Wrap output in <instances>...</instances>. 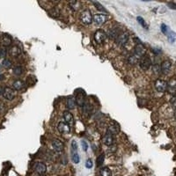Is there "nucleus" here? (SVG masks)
I'll return each instance as SVG.
<instances>
[{
	"instance_id": "dca6fc26",
	"label": "nucleus",
	"mask_w": 176,
	"mask_h": 176,
	"mask_svg": "<svg viewBox=\"0 0 176 176\" xmlns=\"http://www.w3.org/2000/svg\"><path fill=\"white\" fill-rule=\"evenodd\" d=\"M57 129L62 134H69L71 132V126L64 122H60L57 125Z\"/></svg>"
},
{
	"instance_id": "c85d7f7f",
	"label": "nucleus",
	"mask_w": 176,
	"mask_h": 176,
	"mask_svg": "<svg viewBox=\"0 0 176 176\" xmlns=\"http://www.w3.org/2000/svg\"><path fill=\"white\" fill-rule=\"evenodd\" d=\"M137 19L138 23H139V24H140L143 27H144L145 29H148V25L145 23L144 19L142 18V17H137Z\"/></svg>"
},
{
	"instance_id": "5701e85b",
	"label": "nucleus",
	"mask_w": 176,
	"mask_h": 176,
	"mask_svg": "<svg viewBox=\"0 0 176 176\" xmlns=\"http://www.w3.org/2000/svg\"><path fill=\"white\" fill-rule=\"evenodd\" d=\"M139 61H140V58H138L133 53H131L128 56V63L129 64H131V65H135V64H138Z\"/></svg>"
},
{
	"instance_id": "aec40b11",
	"label": "nucleus",
	"mask_w": 176,
	"mask_h": 176,
	"mask_svg": "<svg viewBox=\"0 0 176 176\" xmlns=\"http://www.w3.org/2000/svg\"><path fill=\"white\" fill-rule=\"evenodd\" d=\"M76 105H77V103H76L75 98H73V97H68L67 98V100H66V107H67L68 109H70V110L74 109Z\"/></svg>"
},
{
	"instance_id": "37998d69",
	"label": "nucleus",
	"mask_w": 176,
	"mask_h": 176,
	"mask_svg": "<svg viewBox=\"0 0 176 176\" xmlns=\"http://www.w3.org/2000/svg\"><path fill=\"white\" fill-rule=\"evenodd\" d=\"M3 77H4V76H3V75H1V76H0V79H3Z\"/></svg>"
},
{
	"instance_id": "a211bd4d",
	"label": "nucleus",
	"mask_w": 176,
	"mask_h": 176,
	"mask_svg": "<svg viewBox=\"0 0 176 176\" xmlns=\"http://www.w3.org/2000/svg\"><path fill=\"white\" fill-rule=\"evenodd\" d=\"M35 172L38 175H45V173L47 172V166L44 163L42 162H39L36 164L35 166Z\"/></svg>"
},
{
	"instance_id": "b1692460",
	"label": "nucleus",
	"mask_w": 176,
	"mask_h": 176,
	"mask_svg": "<svg viewBox=\"0 0 176 176\" xmlns=\"http://www.w3.org/2000/svg\"><path fill=\"white\" fill-rule=\"evenodd\" d=\"M100 176H112V172L108 167H103L100 170Z\"/></svg>"
},
{
	"instance_id": "7ed1b4c3",
	"label": "nucleus",
	"mask_w": 176,
	"mask_h": 176,
	"mask_svg": "<svg viewBox=\"0 0 176 176\" xmlns=\"http://www.w3.org/2000/svg\"><path fill=\"white\" fill-rule=\"evenodd\" d=\"M107 37H108L107 33L104 32L103 30H100V29L97 30L96 32L94 33V41H95V42H97L98 44L103 43V42L106 41Z\"/></svg>"
},
{
	"instance_id": "58836bf2",
	"label": "nucleus",
	"mask_w": 176,
	"mask_h": 176,
	"mask_svg": "<svg viewBox=\"0 0 176 176\" xmlns=\"http://www.w3.org/2000/svg\"><path fill=\"white\" fill-rule=\"evenodd\" d=\"M153 71H154V72L155 73H159L160 71H160V67L159 66V65H157V64H155V65H153Z\"/></svg>"
},
{
	"instance_id": "f3484780",
	"label": "nucleus",
	"mask_w": 176,
	"mask_h": 176,
	"mask_svg": "<svg viewBox=\"0 0 176 176\" xmlns=\"http://www.w3.org/2000/svg\"><path fill=\"white\" fill-rule=\"evenodd\" d=\"M108 131L109 133L113 134V135L118 134V133L120 132V126H119V124H118L117 123L112 121V122L110 123V125H109L108 128Z\"/></svg>"
},
{
	"instance_id": "4be33fe9",
	"label": "nucleus",
	"mask_w": 176,
	"mask_h": 176,
	"mask_svg": "<svg viewBox=\"0 0 176 176\" xmlns=\"http://www.w3.org/2000/svg\"><path fill=\"white\" fill-rule=\"evenodd\" d=\"M20 53H21V50H20V48H19L18 46H13V47H11V48L9 49L10 56H12L13 57H16L18 56H19Z\"/></svg>"
},
{
	"instance_id": "4468645a",
	"label": "nucleus",
	"mask_w": 176,
	"mask_h": 176,
	"mask_svg": "<svg viewBox=\"0 0 176 176\" xmlns=\"http://www.w3.org/2000/svg\"><path fill=\"white\" fill-rule=\"evenodd\" d=\"M63 118H64V123H67L68 125L72 126L74 124V117L70 111H64L63 114Z\"/></svg>"
},
{
	"instance_id": "e433bc0d",
	"label": "nucleus",
	"mask_w": 176,
	"mask_h": 176,
	"mask_svg": "<svg viewBox=\"0 0 176 176\" xmlns=\"http://www.w3.org/2000/svg\"><path fill=\"white\" fill-rule=\"evenodd\" d=\"M81 145H82V148H83V150L85 151H86L88 150V144H87V143L85 141H84V140L81 141Z\"/></svg>"
},
{
	"instance_id": "0eeeda50",
	"label": "nucleus",
	"mask_w": 176,
	"mask_h": 176,
	"mask_svg": "<svg viewBox=\"0 0 176 176\" xmlns=\"http://www.w3.org/2000/svg\"><path fill=\"white\" fill-rule=\"evenodd\" d=\"M135 56H137L138 58H142L143 56H145V53H146V48L144 47V45L142 43H139V44H137L136 47L134 48L133 52H132Z\"/></svg>"
},
{
	"instance_id": "a19ab883",
	"label": "nucleus",
	"mask_w": 176,
	"mask_h": 176,
	"mask_svg": "<svg viewBox=\"0 0 176 176\" xmlns=\"http://www.w3.org/2000/svg\"><path fill=\"white\" fill-rule=\"evenodd\" d=\"M4 111V105L0 102V113H3Z\"/></svg>"
},
{
	"instance_id": "bb28decb",
	"label": "nucleus",
	"mask_w": 176,
	"mask_h": 176,
	"mask_svg": "<svg viewBox=\"0 0 176 176\" xmlns=\"http://www.w3.org/2000/svg\"><path fill=\"white\" fill-rule=\"evenodd\" d=\"M71 159H72V161H73L75 164H79L80 162L79 155L78 152H72V153H71Z\"/></svg>"
},
{
	"instance_id": "a18cd8bd",
	"label": "nucleus",
	"mask_w": 176,
	"mask_h": 176,
	"mask_svg": "<svg viewBox=\"0 0 176 176\" xmlns=\"http://www.w3.org/2000/svg\"><path fill=\"white\" fill-rule=\"evenodd\" d=\"M0 71H1V65H0Z\"/></svg>"
},
{
	"instance_id": "473e14b6",
	"label": "nucleus",
	"mask_w": 176,
	"mask_h": 176,
	"mask_svg": "<svg viewBox=\"0 0 176 176\" xmlns=\"http://www.w3.org/2000/svg\"><path fill=\"white\" fill-rule=\"evenodd\" d=\"M72 152H78V143L75 140L71 142V153Z\"/></svg>"
},
{
	"instance_id": "412c9836",
	"label": "nucleus",
	"mask_w": 176,
	"mask_h": 176,
	"mask_svg": "<svg viewBox=\"0 0 176 176\" xmlns=\"http://www.w3.org/2000/svg\"><path fill=\"white\" fill-rule=\"evenodd\" d=\"M25 86V83L20 79L15 80L13 83V89H14L15 91H20L24 88Z\"/></svg>"
},
{
	"instance_id": "49530a36",
	"label": "nucleus",
	"mask_w": 176,
	"mask_h": 176,
	"mask_svg": "<svg viewBox=\"0 0 176 176\" xmlns=\"http://www.w3.org/2000/svg\"><path fill=\"white\" fill-rule=\"evenodd\" d=\"M175 119H176V111H175Z\"/></svg>"
},
{
	"instance_id": "9b49d317",
	"label": "nucleus",
	"mask_w": 176,
	"mask_h": 176,
	"mask_svg": "<svg viewBox=\"0 0 176 176\" xmlns=\"http://www.w3.org/2000/svg\"><path fill=\"white\" fill-rule=\"evenodd\" d=\"M172 68V62L170 60H165L160 64V71L163 74H168Z\"/></svg>"
},
{
	"instance_id": "6e6552de",
	"label": "nucleus",
	"mask_w": 176,
	"mask_h": 176,
	"mask_svg": "<svg viewBox=\"0 0 176 176\" xmlns=\"http://www.w3.org/2000/svg\"><path fill=\"white\" fill-rule=\"evenodd\" d=\"M93 19H94V22L96 24L97 26H102L107 21L108 16L106 14H103V13H97V14L94 15Z\"/></svg>"
},
{
	"instance_id": "20e7f679",
	"label": "nucleus",
	"mask_w": 176,
	"mask_h": 176,
	"mask_svg": "<svg viewBox=\"0 0 176 176\" xmlns=\"http://www.w3.org/2000/svg\"><path fill=\"white\" fill-rule=\"evenodd\" d=\"M138 64H139V67L141 68V70H143V71H148L151 67V58L148 56L145 55L144 56H143L140 59Z\"/></svg>"
},
{
	"instance_id": "2f4dec72",
	"label": "nucleus",
	"mask_w": 176,
	"mask_h": 176,
	"mask_svg": "<svg viewBox=\"0 0 176 176\" xmlns=\"http://www.w3.org/2000/svg\"><path fill=\"white\" fill-rule=\"evenodd\" d=\"M104 159H105V155L104 154H101L100 156L98 157V159H97V166H100L103 164Z\"/></svg>"
},
{
	"instance_id": "6ab92c4d",
	"label": "nucleus",
	"mask_w": 176,
	"mask_h": 176,
	"mask_svg": "<svg viewBox=\"0 0 176 176\" xmlns=\"http://www.w3.org/2000/svg\"><path fill=\"white\" fill-rule=\"evenodd\" d=\"M121 30L118 28V27H113V28H110V30L108 31V33H107V35L110 38V39H112V40H116L117 39V37L120 35V33H121Z\"/></svg>"
},
{
	"instance_id": "a878e982",
	"label": "nucleus",
	"mask_w": 176,
	"mask_h": 176,
	"mask_svg": "<svg viewBox=\"0 0 176 176\" xmlns=\"http://www.w3.org/2000/svg\"><path fill=\"white\" fill-rule=\"evenodd\" d=\"M2 66L5 69H9L12 67V62L11 60L7 59V58H4L3 61H2Z\"/></svg>"
},
{
	"instance_id": "39448f33",
	"label": "nucleus",
	"mask_w": 176,
	"mask_h": 176,
	"mask_svg": "<svg viewBox=\"0 0 176 176\" xmlns=\"http://www.w3.org/2000/svg\"><path fill=\"white\" fill-rule=\"evenodd\" d=\"M3 97L7 100H13L14 98H15V95H16V91L11 87H5L4 88L3 90V94H2Z\"/></svg>"
},
{
	"instance_id": "393cba45",
	"label": "nucleus",
	"mask_w": 176,
	"mask_h": 176,
	"mask_svg": "<svg viewBox=\"0 0 176 176\" xmlns=\"http://www.w3.org/2000/svg\"><path fill=\"white\" fill-rule=\"evenodd\" d=\"M167 39L171 43H174L176 41V33L173 31H169L167 33Z\"/></svg>"
},
{
	"instance_id": "f704fd0d",
	"label": "nucleus",
	"mask_w": 176,
	"mask_h": 176,
	"mask_svg": "<svg viewBox=\"0 0 176 176\" xmlns=\"http://www.w3.org/2000/svg\"><path fill=\"white\" fill-rule=\"evenodd\" d=\"M7 55V51L4 48H0V58H4Z\"/></svg>"
},
{
	"instance_id": "2eb2a0df",
	"label": "nucleus",
	"mask_w": 176,
	"mask_h": 176,
	"mask_svg": "<svg viewBox=\"0 0 176 176\" xmlns=\"http://www.w3.org/2000/svg\"><path fill=\"white\" fill-rule=\"evenodd\" d=\"M13 42L12 37L9 34H4L0 38V44L3 47H9Z\"/></svg>"
},
{
	"instance_id": "ddd939ff",
	"label": "nucleus",
	"mask_w": 176,
	"mask_h": 176,
	"mask_svg": "<svg viewBox=\"0 0 176 176\" xmlns=\"http://www.w3.org/2000/svg\"><path fill=\"white\" fill-rule=\"evenodd\" d=\"M86 95H85V94L84 93V92H79V93H78L77 94V95H76V98H75V100H76V103L81 107V108H84V106L85 105V102H86Z\"/></svg>"
},
{
	"instance_id": "f257e3e1",
	"label": "nucleus",
	"mask_w": 176,
	"mask_h": 176,
	"mask_svg": "<svg viewBox=\"0 0 176 176\" xmlns=\"http://www.w3.org/2000/svg\"><path fill=\"white\" fill-rule=\"evenodd\" d=\"M128 40H129V33L127 31H124L120 33V35L117 37L115 42L120 47H124L128 44Z\"/></svg>"
},
{
	"instance_id": "7c9ffc66",
	"label": "nucleus",
	"mask_w": 176,
	"mask_h": 176,
	"mask_svg": "<svg viewBox=\"0 0 176 176\" xmlns=\"http://www.w3.org/2000/svg\"><path fill=\"white\" fill-rule=\"evenodd\" d=\"M93 4L96 6V8L99 10V11H101V12H104V13H106V12H107V11H106V9L103 7V5H102V4H100V3L94 1V2H93Z\"/></svg>"
},
{
	"instance_id": "ea45409f",
	"label": "nucleus",
	"mask_w": 176,
	"mask_h": 176,
	"mask_svg": "<svg viewBox=\"0 0 176 176\" xmlns=\"http://www.w3.org/2000/svg\"><path fill=\"white\" fill-rule=\"evenodd\" d=\"M167 5L169 6V8H170V9H175V10H176L175 3H168V4H167Z\"/></svg>"
},
{
	"instance_id": "72a5a7b5",
	"label": "nucleus",
	"mask_w": 176,
	"mask_h": 176,
	"mask_svg": "<svg viewBox=\"0 0 176 176\" xmlns=\"http://www.w3.org/2000/svg\"><path fill=\"white\" fill-rule=\"evenodd\" d=\"M169 31H170V30H169L168 27H167L166 24H162V25H161V32L163 33L164 34L167 35V33H168Z\"/></svg>"
},
{
	"instance_id": "79ce46f5",
	"label": "nucleus",
	"mask_w": 176,
	"mask_h": 176,
	"mask_svg": "<svg viewBox=\"0 0 176 176\" xmlns=\"http://www.w3.org/2000/svg\"><path fill=\"white\" fill-rule=\"evenodd\" d=\"M3 90H4V89H3L2 87H0V94H3Z\"/></svg>"
},
{
	"instance_id": "cd10ccee",
	"label": "nucleus",
	"mask_w": 176,
	"mask_h": 176,
	"mask_svg": "<svg viewBox=\"0 0 176 176\" xmlns=\"http://www.w3.org/2000/svg\"><path fill=\"white\" fill-rule=\"evenodd\" d=\"M22 72H23V69H22L21 66H17V67H15V68L13 69V73H14V75H16V76L21 75Z\"/></svg>"
},
{
	"instance_id": "4c0bfd02",
	"label": "nucleus",
	"mask_w": 176,
	"mask_h": 176,
	"mask_svg": "<svg viewBox=\"0 0 176 176\" xmlns=\"http://www.w3.org/2000/svg\"><path fill=\"white\" fill-rule=\"evenodd\" d=\"M171 104H172V107L175 109L176 111V95L172 98V100H171Z\"/></svg>"
},
{
	"instance_id": "423d86ee",
	"label": "nucleus",
	"mask_w": 176,
	"mask_h": 176,
	"mask_svg": "<svg viewBox=\"0 0 176 176\" xmlns=\"http://www.w3.org/2000/svg\"><path fill=\"white\" fill-rule=\"evenodd\" d=\"M154 86L159 93H165L167 90V82L165 80L157 79L154 83Z\"/></svg>"
},
{
	"instance_id": "c9c22d12",
	"label": "nucleus",
	"mask_w": 176,
	"mask_h": 176,
	"mask_svg": "<svg viewBox=\"0 0 176 176\" xmlns=\"http://www.w3.org/2000/svg\"><path fill=\"white\" fill-rule=\"evenodd\" d=\"M85 167L86 168H89V169L93 167V161L90 160V159L86 160V162H85Z\"/></svg>"
},
{
	"instance_id": "f03ea898",
	"label": "nucleus",
	"mask_w": 176,
	"mask_h": 176,
	"mask_svg": "<svg viewBox=\"0 0 176 176\" xmlns=\"http://www.w3.org/2000/svg\"><path fill=\"white\" fill-rule=\"evenodd\" d=\"M93 15L91 13V12L89 10H85L84 12L81 13L80 14V21L85 24V25H89L93 22Z\"/></svg>"
},
{
	"instance_id": "c756f323",
	"label": "nucleus",
	"mask_w": 176,
	"mask_h": 176,
	"mask_svg": "<svg viewBox=\"0 0 176 176\" xmlns=\"http://www.w3.org/2000/svg\"><path fill=\"white\" fill-rule=\"evenodd\" d=\"M69 4H70V6H71V8L72 10H74V11H77V10H78V6L79 5V2H77V1H72V2H70Z\"/></svg>"
},
{
	"instance_id": "9d476101",
	"label": "nucleus",
	"mask_w": 176,
	"mask_h": 176,
	"mask_svg": "<svg viewBox=\"0 0 176 176\" xmlns=\"http://www.w3.org/2000/svg\"><path fill=\"white\" fill-rule=\"evenodd\" d=\"M170 94L173 96L176 95V79L172 78L171 79L167 82V90H166Z\"/></svg>"
},
{
	"instance_id": "1a4fd4ad",
	"label": "nucleus",
	"mask_w": 176,
	"mask_h": 176,
	"mask_svg": "<svg viewBox=\"0 0 176 176\" xmlns=\"http://www.w3.org/2000/svg\"><path fill=\"white\" fill-rule=\"evenodd\" d=\"M52 147L53 150L56 152V153H61L63 152L64 150V145L62 141H60L59 139H54L52 141Z\"/></svg>"
},
{
	"instance_id": "f8f14e48",
	"label": "nucleus",
	"mask_w": 176,
	"mask_h": 176,
	"mask_svg": "<svg viewBox=\"0 0 176 176\" xmlns=\"http://www.w3.org/2000/svg\"><path fill=\"white\" fill-rule=\"evenodd\" d=\"M103 144H105L106 146H112L114 143V135L109 133L108 131H107V133L104 135L103 138H102Z\"/></svg>"
},
{
	"instance_id": "c03bdc74",
	"label": "nucleus",
	"mask_w": 176,
	"mask_h": 176,
	"mask_svg": "<svg viewBox=\"0 0 176 176\" xmlns=\"http://www.w3.org/2000/svg\"><path fill=\"white\" fill-rule=\"evenodd\" d=\"M38 176H46L45 175H38Z\"/></svg>"
}]
</instances>
